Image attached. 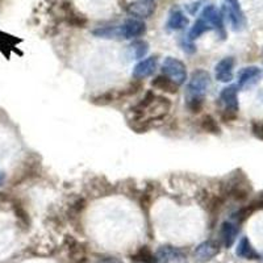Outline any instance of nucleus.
Wrapping results in <instances>:
<instances>
[{
	"label": "nucleus",
	"instance_id": "nucleus-25",
	"mask_svg": "<svg viewBox=\"0 0 263 263\" xmlns=\"http://www.w3.org/2000/svg\"><path fill=\"white\" fill-rule=\"evenodd\" d=\"M92 34L98 39L104 40H121L120 37L119 25H108V27H99L92 30Z\"/></svg>",
	"mask_w": 263,
	"mask_h": 263
},
{
	"label": "nucleus",
	"instance_id": "nucleus-23",
	"mask_svg": "<svg viewBox=\"0 0 263 263\" xmlns=\"http://www.w3.org/2000/svg\"><path fill=\"white\" fill-rule=\"evenodd\" d=\"M129 55L133 60H142L149 51V44L145 40H135L128 46Z\"/></svg>",
	"mask_w": 263,
	"mask_h": 263
},
{
	"label": "nucleus",
	"instance_id": "nucleus-30",
	"mask_svg": "<svg viewBox=\"0 0 263 263\" xmlns=\"http://www.w3.org/2000/svg\"><path fill=\"white\" fill-rule=\"evenodd\" d=\"M222 7L227 9H229V11H232V12H234V13L243 15V11H242V8H241V4H239L238 0H225V3Z\"/></svg>",
	"mask_w": 263,
	"mask_h": 263
},
{
	"label": "nucleus",
	"instance_id": "nucleus-22",
	"mask_svg": "<svg viewBox=\"0 0 263 263\" xmlns=\"http://www.w3.org/2000/svg\"><path fill=\"white\" fill-rule=\"evenodd\" d=\"M199 126H200L201 130L208 133V135H213V136L221 135L220 124H218V121L212 116V115H204V116L199 120Z\"/></svg>",
	"mask_w": 263,
	"mask_h": 263
},
{
	"label": "nucleus",
	"instance_id": "nucleus-34",
	"mask_svg": "<svg viewBox=\"0 0 263 263\" xmlns=\"http://www.w3.org/2000/svg\"><path fill=\"white\" fill-rule=\"evenodd\" d=\"M98 263H124V262H121V260L116 257H103L99 259Z\"/></svg>",
	"mask_w": 263,
	"mask_h": 263
},
{
	"label": "nucleus",
	"instance_id": "nucleus-33",
	"mask_svg": "<svg viewBox=\"0 0 263 263\" xmlns=\"http://www.w3.org/2000/svg\"><path fill=\"white\" fill-rule=\"evenodd\" d=\"M180 46H182L183 51H185L187 54H194L196 51V46H195L194 42L187 39H183L180 41Z\"/></svg>",
	"mask_w": 263,
	"mask_h": 263
},
{
	"label": "nucleus",
	"instance_id": "nucleus-32",
	"mask_svg": "<svg viewBox=\"0 0 263 263\" xmlns=\"http://www.w3.org/2000/svg\"><path fill=\"white\" fill-rule=\"evenodd\" d=\"M251 133L259 140H263V121H253L251 123Z\"/></svg>",
	"mask_w": 263,
	"mask_h": 263
},
{
	"label": "nucleus",
	"instance_id": "nucleus-24",
	"mask_svg": "<svg viewBox=\"0 0 263 263\" xmlns=\"http://www.w3.org/2000/svg\"><path fill=\"white\" fill-rule=\"evenodd\" d=\"M142 90H144V82L135 79L126 87H124L121 90H117V100H124V99L132 98V96L137 95Z\"/></svg>",
	"mask_w": 263,
	"mask_h": 263
},
{
	"label": "nucleus",
	"instance_id": "nucleus-36",
	"mask_svg": "<svg viewBox=\"0 0 263 263\" xmlns=\"http://www.w3.org/2000/svg\"><path fill=\"white\" fill-rule=\"evenodd\" d=\"M3 180H4V174L0 173V183L3 182Z\"/></svg>",
	"mask_w": 263,
	"mask_h": 263
},
{
	"label": "nucleus",
	"instance_id": "nucleus-12",
	"mask_svg": "<svg viewBox=\"0 0 263 263\" xmlns=\"http://www.w3.org/2000/svg\"><path fill=\"white\" fill-rule=\"evenodd\" d=\"M218 253H220V242L208 239V241H204L200 245L196 246L194 251V258L196 262L205 263L213 259Z\"/></svg>",
	"mask_w": 263,
	"mask_h": 263
},
{
	"label": "nucleus",
	"instance_id": "nucleus-3",
	"mask_svg": "<svg viewBox=\"0 0 263 263\" xmlns=\"http://www.w3.org/2000/svg\"><path fill=\"white\" fill-rule=\"evenodd\" d=\"M251 194V185L246 175L241 171H236L229 177V179L221 185V195L225 199L243 203Z\"/></svg>",
	"mask_w": 263,
	"mask_h": 263
},
{
	"label": "nucleus",
	"instance_id": "nucleus-8",
	"mask_svg": "<svg viewBox=\"0 0 263 263\" xmlns=\"http://www.w3.org/2000/svg\"><path fill=\"white\" fill-rule=\"evenodd\" d=\"M157 260L159 263H189L187 255L180 248L171 245H163L157 250Z\"/></svg>",
	"mask_w": 263,
	"mask_h": 263
},
{
	"label": "nucleus",
	"instance_id": "nucleus-6",
	"mask_svg": "<svg viewBox=\"0 0 263 263\" xmlns=\"http://www.w3.org/2000/svg\"><path fill=\"white\" fill-rule=\"evenodd\" d=\"M40 173H41V162H40V159L36 156L29 157L27 162L23 163V166L18 168L17 173L12 177L11 185L15 187V185H20L23 183L29 182L33 178L39 177Z\"/></svg>",
	"mask_w": 263,
	"mask_h": 263
},
{
	"label": "nucleus",
	"instance_id": "nucleus-14",
	"mask_svg": "<svg viewBox=\"0 0 263 263\" xmlns=\"http://www.w3.org/2000/svg\"><path fill=\"white\" fill-rule=\"evenodd\" d=\"M262 210H263V192H260V194L258 195L255 199H253L250 203L246 204V205L242 206V208H239V210L233 215L232 220H233V221H236L237 224L241 225V224H243V222H245L246 220H248V218L253 215V213L258 212V211H262Z\"/></svg>",
	"mask_w": 263,
	"mask_h": 263
},
{
	"label": "nucleus",
	"instance_id": "nucleus-17",
	"mask_svg": "<svg viewBox=\"0 0 263 263\" xmlns=\"http://www.w3.org/2000/svg\"><path fill=\"white\" fill-rule=\"evenodd\" d=\"M65 245L67 246L69 257L72 263H90L86 255V249L78 239H75L72 236H66Z\"/></svg>",
	"mask_w": 263,
	"mask_h": 263
},
{
	"label": "nucleus",
	"instance_id": "nucleus-13",
	"mask_svg": "<svg viewBox=\"0 0 263 263\" xmlns=\"http://www.w3.org/2000/svg\"><path fill=\"white\" fill-rule=\"evenodd\" d=\"M157 69H158V57H157V55L147 57L145 58V60L140 61V62L133 67L132 77L135 79H138V81H142V79L152 77V75L157 71Z\"/></svg>",
	"mask_w": 263,
	"mask_h": 263
},
{
	"label": "nucleus",
	"instance_id": "nucleus-35",
	"mask_svg": "<svg viewBox=\"0 0 263 263\" xmlns=\"http://www.w3.org/2000/svg\"><path fill=\"white\" fill-rule=\"evenodd\" d=\"M201 4H203V2H197V3L189 4V6H185V7H187V9H189V12L191 13V15H195V13H196L197 9L200 8Z\"/></svg>",
	"mask_w": 263,
	"mask_h": 263
},
{
	"label": "nucleus",
	"instance_id": "nucleus-26",
	"mask_svg": "<svg viewBox=\"0 0 263 263\" xmlns=\"http://www.w3.org/2000/svg\"><path fill=\"white\" fill-rule=\"evenodd\" d=\"M210 30H212V28L210 27V25L206 24V21L203 20V18L199 16L197 17V20L195 21V24L192 25L191 29H190L189 32V36H187V40H190V41L194 42L195 40L200 39L201 36H203L204 33L210 32Z\"/></svg>",
	"mask_w": 263,
	"mask_h": 263
},
{
	"label": "nucleus",
	"instance_id": "nucleus-4",
	"mask_svg": "<svg viewBox=\"0 0 263 263\" xmlns=\"http://www.w3.org/2000/svg\"><path fill=\"white\" fill-rule=\"evenodd\" d=\"M218 105H220V119L222 123H232L237 120L239 111L237 84H230L222 88L218 96Z\"/></svg>",
	"mask_w": 263,
	"mask_h": 263
},
{
	"label": "nucleus",
	"instance_id": "nucleus-19",
	"mask_svg": "<svg viewBox=\"0 0 263 263\" xmlns=\"http://www.w3.org/2000/svg\"><path fill=\"white\" fill-rule=\"evenodd\" d=\"M189 24L190 20L185 16V13L183 12L182 9L178 8V7H174L170 11V13H168L167 23H166L167 30H170V32H177V30H182L185 27H189Z\"/></svg>",
	"mask_w": 263,
	"mask_h": 263
},
{
	"label": "nucleus",
	"instance_id": "nucleus-21",
	"mask_svg": "<svg viewBox=\"0 0 263 263\" xmlns=\"http://www.w3.org/2000/svg\"><path fill=\"white\" fill-rule=\"evenodd\" d=\"M236 254L237 257L249 260H255L260 258V255L258 254L257 250L253 248V245L250 243L248 237H242V238L239 239L238 246H237L236 249Z\"/></svg>",
	"mask_w": 263,
	"mask_h": 263
},
{
	"label": "nucleus",
	"instance_id": "nucleus-37",
	"mask_svg": "<svg viewBox=\"0 0 263 263\" xmlns=\"http://www.w3.org/2000/svg\"><path fill=\"white\" fill-rule=\"evenodd\" d=\"M2 3H3V0H0V4H2Z\"/></svg>",
	"mask_w": 263,
	"mask_h": 263
},
{
	"label": "nucleus",
	"instance_id": "nucleus-11",
	"mask_svg": "<svg viewBox=\"0 0 263 263\" xmlns=\"http://www.w3.org/2000/svg\"><path fill=\"white\" fill-rule=\"evenodd\" d=\"M120 27V37L125 40H136L146 33V24L138 18H129Z\"/></svg>",
	"mask_w": 263,
	"mask_h": 263
},
{
	"label": "nucleus",
	"instance_id": "nucleus-7",
	"mask_svg": "<svg viewBox=\"0 0 263 263\" xmlns=\"http://www.w3.org/2000/svg\"><path fill=\"white\" fill-rule=\"evenodd\" d=\"M200 17L203 18V20H205L206 24L212 28V30H216L222 40H225L227 32H225L224 15H222L221 9H218L217 7L213 6V4L205 6L203 8V11H201Z\"/></svg>",
	"mask_w": 263,
	"mask_h": 263
},
{
	"label": "nucleus",
	"instance_id": "nucleus-18",
	"mask_svg": "<svg viewBox=\"0 0 263 263\" xmlns=\"http://www.w3.org/2000/svg\"><path fill=\"white\" fill-rule=\"evenodd\" d=\"M234 58L225 57L216 65L215 67V77L218 82L221 83H229L233 79V70H234Z\"/></svg>",
	"mask_w": 263,
	"mask_h": 263
},
{
	"label": "nucleus",
	"instance_id": "nucleus-9",
	"mask_svg": "<svg viewBox=\"0 0 263 263\" xmlns=\"http://www.w3.org/2000/svg\"><path fill=\"white\" fill-rule=\"evenodd\" d=\"M125 9L129 15L133 16V18L144 20V18H149L156 12L157 3L154 0H136L133 3L128 4Z\"/></svg>",
	"mask_w": 263,
	"mask_h": 263
},
{
	"label": "nucleus",
	"instance_id": "nucleus-29",
	"mask_svg": "<svg viewBox=\"0 0 263 263\" xmlns=\"http://www.w3.org/2000/svg\"><path fill=\"white\" fill-rule=\"evenodd\" d=\"M84 208H86V200H84L83 197H79L74 203L70 204L69 206V218L71 220H75V218H78L79 216L83 213Z\"/></svg>",
	"mask_w": 263,
	"mask_h": 263
},
{
	"label": "nucleus",
	"instance_id": "nucleus-31",
	"mask_svg": "<svg viewBox=\"0 0 263 263\" xmlns=\"http://www.w3.org/2000/svg\"><path fill=\"white\" fill-rule=\"evenodd\" d=\"M15 213H16V217L18 218L21 221V224L23 225H29V215L27 213V211L23 208L21 205H16L15 206Z\"/></svg>",
	"mask_w": 263,
	"mask_h": 263
},
{
	"label": "nucleus",
	"instance_id": "nucleus-5",
	"mask_svg": "<svg viewBox=\"0 0 263 263\" xmlns=\"http://www.w3.org/2000/svg\"><path fill=\"white\" fill-rule=\"evenodd\" d=\"M162 74L166 75L167 78H170L178 86H182L185 83V81L189 79V74H187V67L184 63L178 58L174 57H166L163 63H162Z\"/></svg>",
	"mask_w": 263,
	"mask_h": 263
},
{
	"label": "nucleus",
	"instance_id": "nucleus-16",
	"mask_svg": "<svg viewBox=\"0 0 263 263\" xmlns=\"http://www.w3.org/2000/svg\"><path fill=\"white\" fill-rule=\"evenodd\" d=\"M239 233V224H237L233 220H227L220 227V243L224 248L229 249L236 241L237 236Z\"/></svg>",
	"mask_w": 263,
	"mask_h": 263
},
{
	"label": "nucleus",
	"instance_id": "nucleus-2",
	"mask_svg": "<svg viewBox=\"0 0 263 263\" xmlns=\"http://www.w3.org/2000/svg\"><path fill=\"white\" fill-rule=\"evenodd\" d=\"M211 86V75L206 70L196 69L192 71L191 77L185 87V105L191 114L197 115L203 111L205 95Z\"/></svg>",
	"mask_w": 263,
	"mask_h": 263
},
{
	"label": "nucleus",
	"instance_id": "nucleus-28",
	"mask_svg": "<svg viewBox=\"0 0 263 263\" xmlns=\"http://www.w3.org/2000/svg\"><path fill=\"white\" fill-rule=\"evenodd\" d=\"M132 259L138 263H157L156 254L153 253L149 246H141L135 254L132 255Z\"/></svg>",
	"mask_w": 263,
	"mask_h": 263
},
{
	"label": "nucleus",
	"instance_id": "nucleus-15",
	"mask_svg": "<svg viewBox=\"0 0 263 263\" xmlns=\"http://www.w3.org/2000/svg\"><path fill=\"white\" fill-rule=\"evenodd\" d=\"M61 12H62L63 18L67 24H70L71 27L75 28H84L87 24V18L83 13L78 12L77 9L74 8L70 2H65V3L61 4Z\"/></svg>",
	"mask_w": 263,
	"mask_h": 263
},
{
	"label": "nucleus",
	"instance_id": "nucleus-20",
	"mask_svg": "<svg viewBox=\"0 0 263 263\" xmlns=\"http://www.w3.org/2000/svg\"><path fill=\"white\" fill-rule=\"evenodd\" d=\"M152 87L156 90L162 91L164 93H170V95H175L179 91V86L174 83L170 78H167L166 75L161 74L157 75L156 78L152 81Z\"/></svg>",
	"mask_w": 263,
	"mask_h": 263
},
{
	"label": "nucleus",
	"instance_id": "nucleus-10",
	"mask_svg": "<svg viewBox=\"0 0 263 263\" xmlns=\"http://www.w3.org/2000/svg\"><path fill=\"white\" fill-rule=\"evenodd\" d=\"M238 83L237 87L241 90H249L254 87L262 78V70L257 66H248L238 71Z\"/></svg>",
	"mask_w": 263,
	"mask_h": 263
},
{
	"label": "nucleus",
	"instance_id": "nucleus-27",
	"mask_svg": "<svg viewBox=\"0 0 263 263\" xmlns=\"http://www.w3.org/2000/svg\"><path fill=\"white\" fill-rule=\"evenodd\" d=\"M115 100H117V90L105 91V92L90 99L91 104L96 105V107H107V105L112 104Z\"/></svg>",
	"mask_w": 263,
	"mask_h": 263
},
{
	"label": "nucleus",
	"instance_id": "nucleus-1",
	"mask_svg": "<svg viewBox=\"0 0 263 263\" xmlns=\"http://www.w3.org/2000/svg\"><path fill=\"white\" fill-rule=\"evenodd\" d=\"M171 109V100L166 96L157 95L152 90L146 91L140 102L130 107L129 126L136 133H146L147 130L162 121Z\"/></svg>",
	"mask_w": 263,
	"mask_h": 263
}]
</instances>
